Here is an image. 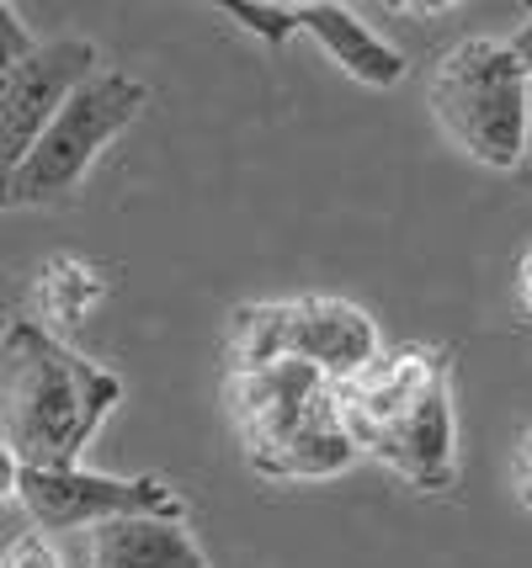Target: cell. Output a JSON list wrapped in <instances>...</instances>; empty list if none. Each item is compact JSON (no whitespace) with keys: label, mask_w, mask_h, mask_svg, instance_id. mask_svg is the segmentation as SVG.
<instances>
[{"label":"cell","mask_w":532,"mask_h":568,"mask_svg":"<svg viewBox=\"0 0 532 568\" xmlns=\"http://www.w3.org/2000/svg\"><path fill=\"white\" fill-rule=\"evenodd\" d=\"M229 22H240L245 32H255L261 43H288L299 32V17L293 6H272V0H219Z\"/></svg>","instance_id":"cell-13"},{"label":"cell","mask_w":532,"mask_h":568,"mask_svg":"<svg viewBox=\"0 0 532 568\" xmlns=\"http://www.w3.org/2000/svg\"><path fill=\"white\" fill-rule=\"evenodd\" d=\"M431 118L469 160L516 171L528 149L532 74L495 38H463L431 70Z\"/></svg>","instance_id":"cell-3"},{"label":"cell","mask_w":532,"mask_h":568,"mask_svg":"<svg viewBox=\"0 0 532 568\" xmlns=\"http://www.w3.org/2000/svg\"><path fill=\"white\" fill-rule=\"evenodd\" d=\"M516 171L528 175V186H532V118H528V149H522V165H516Z\"/></svg>","instance_id":"cell-20"},{"label":"cell","mask_w":532,"mask_h":568,"mask_svg":"<svg viewBox=\"0 0 532 568\" xmlns=\"http://www.w3.org/2000/svg\"><path fill=\"white\" fill-rule=\"evenodd\" d=\"M506 49L516 53V64H522V70L532 74V17H528V22H522V27H516V38H511Z\"/></svg>","instance_id":"cell-19"},{"label":"cell","mask_w":532,"mask_h":568,"mask_svg":"<svg viewBox=\"0 0 532 568\" xmlns=\"http://www.w3.org/2000/svg\"><path fill=\"white\" fill-rule=\"evenodd\" d=\"M22 505L38 531H70V526H107L123 516H171L187 520V505L160 478H112L86 468H22L17 484Z\"/></svg>","instance_id":"cell-6"},{"label":"cell","mask_w":532,"mask_h":568,"mask_svg":"<svg viewBox=\"0 0 532 568\" xmlns=\"http://www.w3.org/2000/svg\"><path fill=\"white\" fill-rule=\"evenodd\" d=\"M368 457H379L389 468L410 478L415 489H448L458 473L453 452V388L436 383L405 420H394L379 442L368 446Z\"/></svg>","instance_id":"cell-9"},{"label":"cell","mask_w":532,"mask_h":568,"mask_svg":"<svg viewBox=\"0 0 532 568\" xmlns=\"http://www.w3.org/2000/svg\"><path fill=\"white\" fill-rule=\"evenodd\" d=\"M0 568H59V558H53V547L43 531H27L22 542L0 558Z\"/></svg>","instance_id":"cell-15"},{"label":"cell","mask_w":532,"mask_h":568,"mask_svg":"<svg viewBox=\"0 0 532 568\" xmlns=\"http://www.w3.org/2000/svg\"><path fill=\"white\" fill-rule=\"evenodd\" d=\"M448 383V351L436 346H394L379 351L368 367L347 377V383H330V398H335V415L347 425L357 452L379 442L394 420H405L421 398Z\"/></svg>","instance_id":"cell-8"},{"label":"cell","mask_w":532,"mask_h":568,"mask_svg":"<svg viewBox=\"0 0 532 568\" xmlns=\"http://www.w3.org/2000/svg\"><path fill=\"white\" fill-rule=\"evenodd\" d=\"M293 17H299V32H309V38H314L341 70L352 74V80L373 85V91H389V85L405 80V53L394 49L389 38H379L373 27L357 17L352 6L304 0V6H293Z\"/></svg>","instance_id":"cell-10"},{"label":"cell","mask_w":532,"mask_h":568,"mask_svg":"<svg viewBox=\"0 0 532 568\" xmlns=\"http://www.w3.org/2000/svg\"><path fill=\"white\" fill-rule=\"evenodd\" d=\"M229 415L261 478H335L362 457L335 415L330 383L304 362H272L229 377Z\"/></svg>","instance_id":"cell-2"},{"label":"cell","mask_w":532,"mask_h":568,"mask_svg":"<svg viewBox=\"0 0 532 568\" xmlns=\"http://www.w3.org/2000/svg\"><path fill=\"white\" fill-rule=\"evenodd\" d=\"M379 356L373 320L347 297H282V303H245L229 314V367H272L304 362L325 383H347Z\"/></svg>","instance_id":"cell-4"},{"label":"cell","mask_w":532,"mask_h":568,"mask_svg":"<svg viewBox=\"0 0 532 568\" xmlns=\"http://www.w3.org/2000/svg\"><path fill=\"white\" fill-rule=\"evenodd\" d=\"M107 297V272H97L91 261H80V255H53L49 266L38 272V324L43 329H76L86 324V314L97 308Z\"/></svg>","instance_id":"cell-12"},{"label":"cell","mask_w":532,"mask_h":568,"mask_svg":"<svg viewBox=\"0 0 532 568\" xmlns=\"http://www.w3.org/2000/svg\"><path fill=\"white\" fill-rule=\"evenodd\" d=\"M91 568H208L187 520L123 516L91 531Z\"/></svg>","instance_id":"cell-11"},{"label":"cell","mask_w":532,"mask_h":568,"mask_svg":"<svg viewBox=\"0 0 532 568\" xmlns=\"http://www.w3.org/2000/svg\"><path fill=\"white\" fill-rule=\"evenodd\" d=\"M144 101H150V85L123 70H97L91 80H80L22 160V171L6 181L0 207H43V202L70 197L97 165V154L144 112Z\"/></svg>","instance_id":"cell-5"},{"label":"cell","mask_w":532,"mask_h":568,"mask_svg":"<svg viewBox=\"0 0 532 568\" xmlns=\"http://www.w3.org/2000/svg\"><path fill=\"white\" fill-rule=\"evenodd\" d=\"M123 398L118 372L86 362L38 320L0 335V446L22 468H80L97 425Z\"/></svg>","instance_id":"cell-1"},{"label":"cell","mask_w":532,"mask_h":568,"mask_svg":"<svg viewBox=\"0 0 532 568\" xmlns=\"http://www.w3.org/2000/svg\"><path fill=\"white\" fill-rule=\"evenodd\" d=\"M17 484H22V463L0 446V505H6V499H17Z\"/></svg>","instance_id":"cell-18"},{"label":"cell","mask_w":532,"mask_h":568,"mask_svg":"<svg viewBox=\"0 0 532 568\" xmlns=\"http://www.w3.org/2000/svg\"><path fill=\"white\" fill-rule=\"evenodd\" d=\"M97 70H102V53L91 38H53V43H38L17 70L0 74V192L22 171V160L43 139L64 97Z\"/></svg>","instance_id":"cell-7"},{"label":"cell","mask_w":532,"mask_h":568,"mask_svg":"<svg viewBox=\"0 0 532 568\" xmlns=\"http://www.w3.org/2000/svg\"><path fill=\"white\" fill-rule=\"evenodd\" d=\"M511 478H516V499L532 510V430L522 436V446H516V468H511Z\"/></svg>","instance_id":"cell-16"},{"label":"cell","mask_w":532,"mask_h":568,"mask_svg":"<svg viewBox=\"0 0 532 568\" xmlns=\"http://www.w3.org/2000/svg\"><path fill=\"white\" fill-rule=\"evenodd\" d=\"M516 308L532 320V245L522 250V261H516Z\"/></svg>","instance_id":"cell-17"},{"label":"cell","mask_w":532,"mask_h":568,"mask_svg":"<svg viewBox=\"0 0 532 568\" xmlns=\"http://www.w3.org/2000/svg\"><path fill=\"white\" fill-rule=\"evenodd\" d=\"M32 49H38V43H32L27 22L17 17V6H6V0H0V74L17 70V64H22Z\"/></svg>","instance_id":"cell-14"}]
</instances>
